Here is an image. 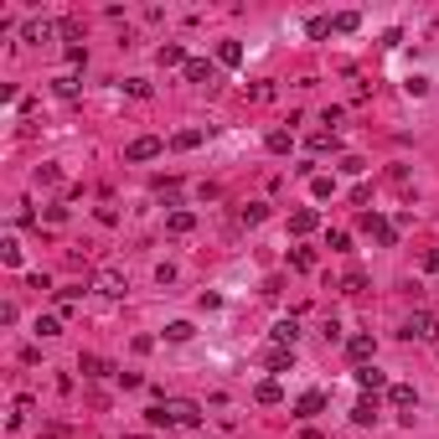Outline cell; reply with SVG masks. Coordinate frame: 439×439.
<instances>
[{"mask_svg": "<svg viewBox=\"0 0 439 439\" xmlns=\"http://www.w3.org/2000/svg\"><path fill=\"white\" fill-rule=\"evenodd\" d=\"M403 336H408V341H434V336H439V315L434 310H414L408 325H403Z\"/></svg>", "mask_w": 439, "mask_h": 439, "instance_id": "obj_1", "label": "cell"}, {"mask_svg": "<svg viewBox=\"0 0 439 439\" xmlns=\"http://www.w3.org/2000/svg\"><path fill=\"white\" fill-rule=\"evenodd\" d=\"M165 414H171V424H186V429L202 424V408L191 403V398H165Z\"/></svg>", "mask_w": 439, "mask_h": 439, "instance_id": "obj_2", "label": "cell"}, {"mask_svg": "<svg viewBox=\"0 0 439 439\" xmlns=\"http://www.w3.org/2000/svg\"><path fill=\"white\" fill-rule=\"evenodd\" d=\"M36 181H42V186H57L62 171H57V165H42V171H36Z\"/></svg>", "mask_w": 439, "mask_h": 439, "instance_id": "obj_35", "label": "cell"}, {"mask_svg": "<svg viewBox=\"0 0 439 439\" xmlns=\"http://www.w3.org/2000/svg\"><path fill=\"white\" fill-rule=\"evenodd\" d=\"M279 398H284V388H279L274 377H269V382H258V403H279Z\"/></svg>", "mask_w": 439, "mask_h": 439, "instance_id": "obj_26", "label": "cell"}, {"mask_svg": "<svg viewBox=\"0 0 439 439\" xmlns=\"http://www.w3.org/2000/svg\"><path fill=\"white\" fill-rule=\"evenodd\" d=\"M217 62H222V68H238V62H243V46L238 42H222L217 46Z\"/></svg>", "mask_w": 439, "mask_h": 439, "instance_id": "obj_18", "label": "cell"}, {"mask_svg": "<svg viewBox=\"0 0 439 439\" xmlns=\"http://www.w3.org/2000/svg\"><path fill=\"white\" fill-rule=\"evenodd\" d=\"M341 289H347V295H362V289H367V274H362V269H347V279H341Z\"/></svg>", "mask_w": 439, "mask_h": 439, "instance_id": "obj_23", "label": "cell"}, {"mask_svg": "<svg viewBox=\"0 0 439 439\" xmlns=\"http://www.w3.org/2000/svg\"><path fill=\"white\" fill-rule=\"evenodd\" d=\"M310 191H315V197L325 202V197H331V191H336V186H331V176H315V181H310Z\"/></svg>", "mask_w": 439, "mask_h": 439, "instance_id": "obj_34", "label": "cell"}, {"mask_svg": "<svg viewBox=\"0 0 439 439\" xmlns=\"http://www.w3.org/2000/svg\"><path fill=\"white\" fill-rule=\"evenodd\" d=\"M377 418V408H372V398H362L357 408H351V424H372Z\"/></svg>", "mask_w": 439, "mask_h": 439, "instance_id": "obj_28", "label": "cell"}, {"mask_svg": "<svg viewBox=\"0 0 439 439\" xmlns=\"http://www.w3.org/2000/svg\"><path fill=\"white\" fill-rule=\"evenodd\" d=\"M362 228H367L382 248H393V243H398V222H388V217H372V212H367V217H362Z\"/></svg>", "mask_w": 439, "mask_h": 439, "instance_id": "obj_4", "label": "cell"}, {"mask_svg": "<svg viewBox=\"0 0 439 439\" xmlns=\"http://www.w3.org/2000/svg\"><path fill=\"white\" fill-rule=\"evenodd\" d=\"M124 88H129V93H135V98H150V83H145V78H129V83H124Z\"/></svg>", "mask_w": 439, "mask_h": 439, "instance_id": "obj_36", "label": "cell"}, {"mask_svg": "<svg viewBox=\"0 0 439 439\" xmlns=\"http://www.w3.org/2000/svg\"><path fill=\"white\" fill-rule=\"evenodd\" d=\"M52 88H57V98H78V78H72V72H62V78H52Z\"/></svg>", "mask_w": 439, "mask_h": 439, "instance_id": "obj_21", "label": "cell"}, {"mask_svg": "<svg viewBox=\"0 0 439 439\" xmlns=\"http://www.w3.org/2000/svg\"><path fill=\"white\" fill-rule=\"evenodd\" d=\"M171 145H176V150H197V145H202V129H181Z\"/></svg>", "mask_w": 439, "mask_h": 439, "instance_id": "obj_24", "label": "cell"}, {"mask_svg": "<svg viewBox=\"0 0 439 439\" xmlns=\"http://www.w3.org/2000/svg\"><path fill=\"white\" fill-rule=\"evenodd\" d=\"M165 150V145H161V139H155V135H139V139H129V161H155V155H161Z\"/></svg>", "mask_w": 439, "mask_h": 439, "instance_id": "obj_5", "label": "cell"}, {"mask_svg": "<svg viewBox=\"0 0 439 439\" xmlns=\"http://www.w3.org/2000/svg\"><path fill=\"white\" fill-rule=\"evenodd\" d=\"M321 408H325V393H305L300 403H295V418H315Z\"/></svg>", "mask_w": 439, "mask_h": 439, "instance_id": "obj_13", "label": "cell"}, {"mask_svg": "<svg viewBox=\"0 0 439 439\" xmlns=\"http://www.w3.org/2000/svg\"><path fill=\"white\" fill-rule=\"evenodd\" d=\"M315 228H321V212H315V207L289 212V232H300V238H305V232H315Z\"/></svg>", "mask_w": 439, "mask_h": 439, "instance_id": "obj_8", "label": "cell"}, {"mask_svg": "<svg viewBox=\"0 0 439 439\" xmlns=\"http://www.w3.org/2000/svg\"><path fill=\"white\" fill-rule=\"evenodd\" d=\"M372 351H377L372 336H351V341H347V357L357 362V367H372Z\"/></svg>", "mask_w": 439, "mask_h": 439, "instance_id": "obj_6", "label": "cell"}, {"mask_svg": "<svg viewBox=\"0 0 439 439\" xmlns=\"http://www.w3.org/2000/svg\"><path fill=\"white\" fill-rule=\"evenodd\" d=\"M289 264L300 269V274H310V269H315V254H310V248H289Z\"/></svg>", "mask_w": 439, "mask_h": 439, "instance_id": "obj_20", "label": "cell"}, {"mask_svg": "<svg viewBox=\"0 0 439 439\" xmlns=\"http://www.w3.org/2000/svg\"><path fill=\"white\" fill-rule=\"evenodd\" d=\"M155 57H161V68H186V62H191V57L181 52V42H165L161 52H155Z\"/></svg>", "mask_w": 439, "mask_h": 439, "instance_id": "obj_12", "label": "cell"}, {"mask_svg": "<svg viewBox=\"0 0 439 439\" xmlns=\"http://www.w3.org/2000/svg\"><path fill=\"white\" fill-rule=\"evenodd\" d=\"M238 217H243V228H254V222H264V217H269V207H264V202H248Z\"/></svg>", "mask_w": 439, "mask_h": 439, "instance_id": "obj_19", "label": "cell"}, {"mask_svg": "<svg viewBox=\"0 0 439 439\" xmlns=\"http://www.w3.org/2000/svg\"><path fill=\"white\" fill-rule=\"evenodd\" d=\"M93 284L104 289V295H124V289H129V279H124V269H119V264H104L98 274H93Z\"/></svg>", "mask_w": 439, "mask_h": 439, "instance_id": "obj_3", "label": "cell"}, {"mask_svg": "<svg viewBox=\"0 0 439 439\" xmlns=\"http://www.w3.org/2000/svg\"><path fill=\"white\" fill-rule=\"evenodd\" d=\"M388 398H393V408H403V418H408V408L418 403V393L408 388V382H393V388H388Z\"/></svg>", "mask_w": 439, "mask_h": 439, "instance_id": "obj_11", "label": "cell"}, {"mask_svg": "<svg viewBox=\"0 0 439 439\" xmlns=\"http://www.w3.org/2000/svg\"><path fill=\"white\" fill-rule=\"evenodd\" d=\"M269 150H274V155L289 150V129H269Z\"/></svg>", "mask_w": 439, "mask_h": 439, "instance_id": "obj_29", "label": "cell"}, {"mask_svg": "<svg viewBox=\"0 0 439 439\" xmlns=\"http://www.w3.org/2000/svg\"><path fill=\"white\" fill-rule=\"evenodd\" d=\"M186 83H202V88H207V83H212V62L191 57V62H186Z\"/></svg>", "mask_w": 439, "mask_h": 439, "instance_id": "obj_14", "label": "cell"}, {"mask_svg": "<svg viewBox=\"0 0 439 439\" xmlns=\"http://www.w3.org/2000/svg\"><path fill=\"white\" fill-rule=\"evenodd\" d=\"M78 372H83V377H109L114 367H109L104 357H78Z\"/></svg>", "mask_w": 439, "mask_h": 439, "instance_id": "obj_15", "label": "cell"}, {"mask_svg": "<svg viewBox=\"0 0 439 439\" xmlns=\"http://www.w3.org/2000/svg\"><path fill=\"white\" fill-rule=\"evenodd\" d=\"M336 145H341V139L331 135V129H321V135H310V150L315 155H325V150H336Z\"/></svg>", "mask_w": 439, "mask_h": 439, "instance_id": "obj_22", "label": "cell"}, {"mask_svg": "<svg viewBox=\"0 0 439 439\" xmlns=\"http://www.w3.org/2000/svg\"><path fill=\"white\" fill-rule=\"evenodd\" d=\"M248 98H254V104H269V98H274V83H254V88H248Z\"/></svg>", "mask_w": 439, "mask_h": 439, "instance_id": "obj_31", "label": "cell"}, {"mask_svg": "<svg viewBox=\"0 0 439 439\" xmlns=\"http://www.w3.org/2000/svg\"><path fill=\"white\" fill-rule=\"evenodd\" d=\"M186 336H191V321H171L165 325V341H186Z\"/></svg>", "mask_w": 439, "mask_h": 439, "instance_id": "obj_30", "label": "cell"}, {"mask_svg": "<svg viewBox=\"0 0 439 439\" xmlns=\"http://www.w3.org/2000/svg\"><path fill=\"white\" fill-rule=\"evenodd\" d=\"M357 382L367 388V393H382V388H388V377H382L377 367H357Z\"/></svg>", "mask_w": 439, "mask_h": 439, "instance_id": "obj_16", "label": "cell"}, {"mask_svg": "<svg viewBox=\"0 0 439 439\" xmlns=\"http://www.w3.org/2000/svg\"><path fill=\"white\" fill-rule=\"evenodd\" d=\"M0 258H5L11 269H21V243H16V238H5V243H0Z\"/></svg>", "mask_w": 439, "mask_h": 439, "instance_id": "obj_25", "label": "cell"}, {"mask_svg": "<svg viewBox=\"0 0 439 439\" xmlns=\"http://www.w3.org/2000/svg\"><path fill=\"white\" fill-rule=\"evenodd\" d=\"M52 36H57V21H26L21 26V42H31V46L52 42Z\"/></svg>", "mask_w": 439, "mask_h": 439, "instance_id": "obj_7", "label": "cell"}, {"mask_svg": "<svg viewBox=\"0 0 439 439\" xmlns=\"http://www.w3.org/2000/svg\"><path fill=\"white\" fill-rule=\"evenodd\" d=\"M145 418H150V424H155V429H165V424H171V414H165V403H155V408H145Z\"/></svg>", "mask_w": 439, "mask_h": 439, "instance_id": "obj_33", "label": "cell"}, {"mask_svg": "<svg viewBox=\"0 0 439 439\" xmlns=\"http://www.w3.org/2000/svg\"><path fill=\"white\" fill-rule=\"evenodd\" d=\"M424 269H429V274L439 269V248H424Z\"/></svg>", "mask_w": 439, "mask_h": 439, "instance_id": "obj_37", "label": "cell"}, {"mask_svg": "<svg viewBox=\"0 0 439 439\" xmlns=\"http://www.w3.org/2000/svg\"><path fill=\"white\" fill-rule=\"evenodd\" d=\"M269 341H274V347H284V351H295V341H300V325H295V321H279L274 331H269Z\"/></svg>", "mask_w": 439, "mask_h": 439, "instance_id": "obj_9", "label": "cell"}, {"mask_svg": "<svg viewBox=\"0 0 439 439\" xmlns=\"http://www.w3.org/2000/svg\"><path fill=\"white\" fill-rule=\"evenodd\" d=\"M357 26H362V16H357V11H341V16L331 21V31H357Z\"/></svg>", "mask_w": 439, "mask_h": 439, "instance_id": "obj_27", "label": "cell"}, {"mask_svg": "<svg viewBox=\"0 0 439 439\" xmlns=\"http://www.w3.org/2000/svg\"><path fill=\"white\" fill-rule=\"evenodd\" d=\"M289 362H295V351H284V347H269V357H264V367L269 372H284Z\"/></svg>", "mask_w": 439, "mask_h": 439, "instance_id": "obj_17", "label": "cell"}, {"mask_svg": "<svg viewBox=\"0 0 439 439\" xmlns=\"http://www.w3.org/2000/svg\"><path fill=\"white\" fill-rule=\"evenodd\" d=\"M57 331H62L57 315H42V321H36V336H57Z\"/></svg>", "mask_w": 439, "mask_h": 439, "instance_id": "obj_32", "label": "cell"}, {"mask_svg": "<svg viewBox=\"0 0 439 439\" xmlns=\"http://www.w3.org/2000/svg\"><path fill=\"white\" fill-rule=\"evenodd\" d=\"M191 228H197V217H191V212H186V207H176L171 217H165V232H176V238H186V232H191Z\"/></svg>", "mask_w": 439, "mask_h": 439, "instance_id": "obj_10", "label": "cell"}]
</instances>
